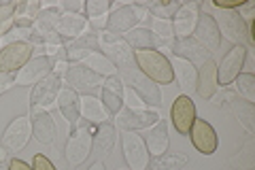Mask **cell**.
Returning a JSON list of instances; mask_svg holds the SVG:
<instances>
[{
  "label": "cell",
  "instance_id": "cell-1",
  "mask_svg": "<svg viewBox=\"0 0 255 170\" xmlns=\"http://www.w3.org/2000/svg\"><path fill=\"white\" fill-rule=\"evenodd\" d=\"M134 64L145 77H149L157 85H168L174 81L170 60L157 49H140L134 51Z\"/></svg>",
  "mask_w": 255,
  "mask_h": 170
},
{
  "label": "cell",
  "instance_id": "cell-2",
  "mask_svg": "<svg viewBox=\"0 0 255 170\" xmlns=\"http://www.w3.org/2000/svg\"><path fill=\"white\" fill-rule=\"evenodd\" d=\"M117 75L122 77L124 85L130 87V90L138 96V98L151 109H159L162 107V92H159V85L153 83L149 77H145L142 72L136 68V64L132 66H124L117 68Z\"/></svg>",
  "mask_w": 255,
  "mask_h": 170
},
{
  "label": "cell",
  "instance_id": "cell-3",
  "mask_svg": "<svg viewBox=\"0 0 255 170\" xmlns=\"http://www.w3.org/2000/svg\"><path fill=\"white\" fill-rule=\"evenodd\" d=\"M92 139H94V130L90 121H81L77 124L75 130H70V139L66 143V162L70 166H81L83 162L92 156Z\"/></svg>",
  "mask_w": 255,
  "mask_h": 170
},
{
  "label": "cell",
  "instance_id": "cell-4",
  "mask_svg": "<svg viewBox=\"0 0 255 170\" xmlns=\"http://www.w3.org/2000/svg\"><path fill=\"white\" fill-rule=\"evenodd\" d=\"M142 19H149V11L145 4H124L109 15L107 32L119 36V34H124V32L134 30L136 23Z\"/></svg>",
  "mask_w": 255,
  "mask_h": 170
},
{
  "label": "cell",
  "instance_id": "cell-5",
  "mask_svg": "<svg viewBox=\"0 0 255 170\" xmlns=\"http://www.w3.org/2000/svg\"><path fill=\"white\" fill-rule=\"evenodd\" d=\"M98 45H100L102 53H105L117 68L132 66V64H134V51H132V47L126 43L124 36H117V34H111V32H105V34L98 36Z\"/></svg>",
  "mask_w": 255,
  "mask_h": 170
},
{
  "label": "cell",
  "instance_id": "cell-6",
  "mask_svg": "<svg viewBox=\"0 0 255 170\" xmlns=\"http://www.w3.org/2000/svg\"><path fill=\"white\" fill-rule=\"evenodd\" d=\"M64 81H66L70 90H75L77 94L81 92L83 96H92L98 87H102L105 77L96 75V72L81 66V64H68V70H66V75H64Z\"/></svg>",
  "mask_w": 255,
  "mask_h": 170
},
{
  "label": "cell",
  "instance_id": "cell-7",
  "mask_svg": "<svg viewBox=\"0 0 255 170\" xmlns=\"http://www.w3.org/2000/svg\"><path fill=\"white\" fill-rule=\"evenodd\" d=\"M34 45L30 43H11L0 49V75H15V70L23 68L32 60Z\"/></svg>",
  "mask_w": 255,
  "mask_h": 170
},
{
  "label": "cell",
  "instance_id": "cell-8",
  "mask_svg": "<svg viewBox=\"0 0 255 170\" xmlns=\"http://www.w3.org/2000/svg\"><path fill=\"white\" fill-rule=\"evenodd\" d=\"M62 90V79L58 75H47L45 79H41L38 83L32 87L30 92V109H49L51 104L55 102V98H58V94Z\"/></svg>",
  "mask_w": 255,
  "mask_h": 170
},
{
  "label": "cell",
  "instance_id": "cell-9",
  "mask_svg": "<svg viewBox=\"0 0 255 170\" xmlns=\"http://www.w3.org/2000/svg\"><path fill=\"white\" fill-rule=\"evenodd\" d=\"M122 147H124V158L130 170H147L151 160H149V151L142 136H138L136 132H124Z\"/></svg>",
  "mask_w": 255,
  "mask_h": 170
},
{
  "label": "cell",
  "instance_id": "cell-10",
  "mask_svg": "<svg viewBox=\"0 0 255 170\" xmlns=\"http://www.w3.org/2000/svg\"><path fill=\"white\" fill-rule=\"evenodd\" d=\"M32 136V121L30 117L21 115V117H15L9 126H6V130L2 134V149L4 151H19L28 145Z\"/></svg>",
  "mask_w": 255,
  "mask_h": 170
},
{
  "label": "cell",
  "instance_id": "cell-11",
  "mask_svg": "<svg viewBox=\"0 0 255 170\" xmlns=\"http://www.w3.org/2000/svg\"><path fill=\"white\" fill-rule=\"evenodd\" d=\"M247 60V47L245 45H232V49L228 55L217 64V83L219 85H230L234 83V79L241 75L243 64Z\"/></svg>",
  "mask_w": 255,
  "mask_h": 170
},
{
  "label": "cell",
  "instance_id": "cell-12",
  "mask_svg": "<svg viewBox=\"0 0 255 170\" xmlns=\"http://www.w3.org/2000/svg\"><path fill=\"white\" fill-rule=\"evenodd\" d=\"M194 38L200 43L206 51H217L219 45H221V32L215 17L211 13H204L200 11L198 15V21H196V28H194Z\"/></svg>",
  "mask_w": 255,
  "mask_h": 170
},
{
  "label": "cell",
  "instance_id": "cell-13",
  "mask_svg": "<svg viewBox=\"0 0 255 170\" xmlns=\"http://www.w3.org/2000/svg\"><path fill=\"white\" fill-rule=\"evenodd\" d=\"M53 64H55L53 58H47V55H36V58H32L23 68L17 70V75H15V83L34 87L41 79H45L47 75H51V72H53Z\"/></svg>",
  "mask_w": 255,
  "mask_h": 170
},
{
  "label": "cell",
  "instance_id": "cell-14",
  "mask_svg": "<svg viewBox=\"0 0 255 170\" xmlns=\"http://www.w3.org/2000/svg\"><path fill=\"white\" fill-rule=\"evenodd\" d=\"M159 121L157 111H134V109H122L117 113V126L119 130L126 132H138L155 126Z\"/></svg>",
  "mask_w": 255,
  "mask_h": 170
},
{
  "label": "cell",
  "instance_id": "cell-15",
  "mask_svg": "<svg viewBox=\"0 0 255 170\" xmlns=\"http://www.w3.org/2000/svg\"><path fill=\"white\" fill-rule=\"evenodd\" d=\"M170 119H172L174 130L179 134H189L191 124L196 121V104L187 94H181L179 98L172 102Z\"/></svg>",
  "mask_w": 255,
  "mask_h": 170
},
{
  "label": "cell",
  "instance_id": "cell-16",
  "mask_svg": "<svg viewBox=\"0 0 255 170\" xmlns=\"http://www.w3.org/2000/svg\"><path fill=\"white\" fill-rule=\"evenodd\" d=\"M219 26V32H223L234 45L249 43V34H247V21L241 17L238 11H221V17L215 19ZM251 47V45H249Z\"/></svg>",
  "mask_w": 255,
  "mask_h": 170
},
{
  "label": "cell",
  "instance_id": "cell-17",
  "mask_svg": "<svg viewBox=\"0 0 255 170\" xmlns=\"http://www.w3.org/2000/svg\"><path fill=\"white\" fill-rule=\"evenodd\" d=\"M189 139L194 143V147L204 153V156H211V153L217 151V145H219V139H217V132L215 128L204 119H196L191 124V130H189Z\"/></svg>",
  "mask_w": 255,
  "mask_h": 170
},
{
  "label": "cell",
  "instance_id": "cell-18",
  "mask_svg": "<svg viewBox=\"0 0 255 170\" xmlns=\"http://www.w3.org/2000/svg\"><path fill=\"white\" fill-rule=\"evenodd\" d=\"M172 53H174V58H181V60H187L191 62L194 66H202V64L213 58V53L211 51H206L204 47L198 43V40L194 36H187V38H174V43H172Z\"/></svg>",
  "mask_w": 255,
  "mask_h": 170
},
{
  "label": "cell",
  "instance_id": "cell-19",
  "mask_svg": "<svg viewBox=\"0 0 255 170\" xmlns=\"http://www.w3.org/2000/svg\"><path fill=\"white\" fill-rule=\"evenodd\" d=\"M198 15H200V4L198 2L181 4V9L174 13V19L170 21L172 30H174V38H187V36L194 34Z\"/></svg>",
  "mask_w": 255,
  "mask_h": 170
},
{
  "label": "cell",
  "instance_id": "cell-20",
  "mask_svg": "<svg viewBox=\"0 0 255 170\" xmlns=\"http://www.w3.org/2000/svg\"><path fill=\"white\" fill-rule=\"evenodd\" d=\"M53 30L68 43V40H75L83 32H87V19L81 13H62L58 21L53 23Z\"/></svg>",
  "mask_w": 255,
  "mask_h": 170
},
{
  "label": "cell",
  "instance_id": "cell-21",
  "mask_svg": "<svg viewBox=\"0 0 255 170\" xmlns=\"http://www.w3.org/2000/svg\"><path fill=\"white\" fill-rule=\"evenodd\" d=\"M32 134L34 139L43 145H51L55 141V134H58V126H55L53 117L49 115L47 111H41V109H34L32 111Z\"/></svg>",
  "mask_w": 255,
  "mask_h": 170
},
{
  "label": "cell",
  "instance_id": "cell-22",
  "mask_svg": "<svg viewBox=\"0 0 255 170\" xmlns=\"http://www.w3.org/2000/svg\"><path fill=\"white\" fill-rule=\"evenodd\" d=\"M217 62L213 58L206 60L202 66H198V81H196V94L202 100H209L211 96L217 92Z\"/></svg>",
  "mask_w": 255,
  "mask_h": 170
},
{
  "label": "cell",
  "instance_id": "cell-23",
  "mask_svg": "<svg viewBox=\"0 0 255 170\" xmlns=\"http://www.w3.org/2000/svg\"><path fill=\"white\" fill-rule=\"evenodd\" d=\"M115 145V126L111 121L98 124L94 128V139H92V153L98 160H105Z\"/></svg>",
  "mask_w": 255,
  "mask_h": 170
},
{
  "label": "cell",
  "instance_id": "cell-24",
  "mask_svg": "<svg viewBox=\"0 0 255 170\" xmlns=\"http://www.w3.org/2000/svg\"><path fill=\"white\" fill-rule=\"evenodd\" d=\"M55 102H58V109L64 115V119H66L68 128L70 130H75L77 124H79V117H81V111H79V94L66 85V87H62L60 90Z\"/></svg>",
  "mask_w": 255,
  "mask_h": 170
},
{
  "label": "cell",
  "instance_id": "cell-25",
  "mask_svg": "<svg viewBox=\"0 0 255 170\" xmlns=\"http://www.w3.org/2000/svg\"><path fill=\"white\" fill-rule=\"evenodd\" d=\"M145 145H147V151L149 156H162V153H166V149H168V126H166L164 119H159L155 126L147 128V134H145Z\"/></svg>",
  "mask_w": 255,
  "mask_h": 170
},
{
  "label": "cell",
  "instance_id": "cell-26",
  "mask_svg": "<svg viewBox=\"0 0 255 170\" xmlns=\"http://www.w3.org/2000/svg\"><path fill=\"white\" fill-rule=\"evenodd\" d=\"M170 66H172V75L174 79L179 81V87L183 92H196V81H198V68L194 66L191 62L187 60H181V58H172L170 62Z\"/></svg>",
  "mask_w": 255,
  "mask_h": 170
},
{
  "label": "cell",
  "instance_id": "cell-27",
  "mask_svg": "<svg viewBox=\"0 0 255 170\" xmlns=\"http://www.w3.org/2000/svg\"><path fill=\"white\" fill-rule=\"evenodd\" d=\"M79 111H81V115L94 126L105 124L109 119L107 109L102 107V102L96 98V96H79Z\"/></svg>",
  "mask_w": 255,
  "mask_h": 170
},
{
  "label": "cell",
  "instance_id": "cell-28",
  "mask_svg": "<svg viewBox=\"0 0 255 170\" xmlns=\"http://www.w3.org/2000/svg\"><path fill=\"white\" fill-rule=\"evenodd\" d=\"M126 43L132 47V51H140V49H157L159 40L149 28H134L124 34Z\"/></svg>",
  "mask_w": 255,
  "mask_h": 170
},
{
  "label": "cell",
  "instance_id": "cell-29",
  "mask_svg": "<svg viewBox=\"0 0 255 170\" xmlns=\"http://www.w3.org/2000/svg\"><path fill=\"white\" fill-rule=\"evenodd\" d=\"M230 111L234 113V115L238 117V121L245 126V130L249 134H255V109L251 102L243 100L241 96H234V100L230 102Z\"/></svg>",
  "mask_w": 255,
  "mask_h": 170
},
{
  "label": "cell",
  "instance_id": "cell-30",
  "mask_svg": "<svg viewBox=\"0 0 255 170\" xmlns=\"http://www.w3.org/2000/svg\"><path fill=\"white\" fill-rule=\"evenodd\" d=\"M81 66L90 68L92 72H96V75H100V77H105V79L117 75V66H115V64L111 62L102 51H94V53H90V55H87V58L81 62Z\"/></svg>",
  "mask_w": 255,
  "mask_h": 170
},
{
  "label": "cell",
  "instance_id": "cell-31",
  "mask_svg": "<svg viewBox=\"0 0 255 170\" xmlns=\"http://www.w3.org/2000/svg\"><path fill=\"white\" fill-rule=\"evenodd\" d=\"M38 13H41V2L38 0L17 2V6H15V28H32Z\"/></svg>",
  "mask_w": 255,
  "mask_h": 170
},
{
  "label": "cell",
  "instance_id": "cell-32",
  "mask_svg": "<svg viewBox=\"0 0 255 170\" xmlns=\"http://www.w3.org/2000/svg\"><path fill=\"white\" fill-rule=\"evenodd\" d=\"M187 164V153H162L153 162H149L147 170H183Z\"/></svg>",
  "mask_w": 255,
  "mask_h": 170
},
{
  "label": "cell",
  "instance_id": "cell-33",
  "mask_svg": "<svg viewBox=\"0 0 255 170\" xmlns=\"http://www.w3.org/2000/svg\"><path fill=\"white\" fill-rule=\"evenodd\" d=\"M149 30L153 32L155 38L159 40V47H172V43H174V30H172L170 19L151 17V28Z\"/></svg>",
  "mask_w": 255,
  "mask_h": 170
},
{
  "label": "cell",
  "instance_id": "cell-34",
  "mask_svg": "<svg viewBox=\"0 0 255 170\" xmlns=\"http://www.w3.org/2000/svg\"><path fill=\"white\" fill-rule=\"evenodd\" d=\"M230 164H232L236 170H253V166H255V143H253V139H249L243 145V149L238 151V156H234L230 160Z\"/></svg>",
  "mask_w": 255,
  "mask_h": 170
},
{
  "label": "cell",
  "instance_id": "cell-35",
  "mask_svg": "<svg viewBox=\"0 0 255 170\" xmlns=\"http://www.w3.org/2000/svg\"><path fill=\"white\" fill-rule=\"evenodd\" d=\"M234 87L238 96H243V98L247 102H255V77L251 75V72H245V75H238L234 79Z\"/></svg>",
  "mask_w": 255,
  "mask_h": 170
},
{
  "label": "cell",
  "instance_id": "cell-36",
  "mask_svg": "<svg viewBox=\"0 0 255 170\" xmlns=\"http://www.w3.org/2000/svg\"><path fill=\"white\" fill-rule=\"evenodd\" d=\"M15 6L17 2H0V38L15 28Z\"/></svg>",
  "mask_w": 255,
  "mask_h": 170
},
{
  "label": "cell",
  "instance_id": "cell-37",
  "mask_svg": "<svg viewBox=\"0 0 255 170\" xmlns=\"http://www.w3.org/2000/svg\"><path fill=\"white\" fill-rule=\"evenodd\" d=\"M145 6L149 13H153V17L168 19L174 17V13L181 9V2H145Z\"/></svg>",
  "mask_w": 255,
  "mask_h": 170
},
{
  "label": "cell",
  "instance_id": "cell-38",
  "mask_svg": "<svg viewBox=\"0 0 255 170\" xmlns=\"http://www.w3.org/2000/svg\"><path fill=\"white\" fill-rule=\"evenodd\" d=\"M102 107H105L107 113H111V115H117V113L124 109V96L102 87Z\"/></svg>",
  "mask_w": 255,
  "mask_h": 170
},
{
  "label": "cell",
  "instance_id": "cell-39",
  "mask_svg": "<svg viewBox=\"0 0 255 170\" xmlns=\"http://www.w3.org/2000/svg\"><path fill=\"white\" fill-rule=\"evenodd\" d=\"M109 9H111V2L109 0H87L83 4V11L90 17H98V15H109Z\"/></svg>",
  "mask_w": 255,
  "mask_h": 170
},
{
  "label": "cell",
  "instance_id": "cell-40",
  "mask_svg": "<svg viewBox=\"0 0 255 170\" xmlns=\"http://www.w3.org/2000/svg\"><path fill=\"white\" fill-rule=\"evenodd\" d=\"M234 96H236V92H232V90H217L209 100L213 102L215 109H230V102L234 100Z\"/></svg>",
  "mask_w": 255,
  "mask_h": 170
},
{
  "label": "cell",
  "instance_id": "cell-41",
  "mask_svg": "<svg viewBox=\"0 0 255 170\" xmlns=\"http://www.w3.org/2000/svg\"><path fill=\"white\" fill-rule=\"evenodd\" d=\"M124 104H128V109H134V111H145L147 104L142 102L136 94H134L130 87H126L124 90Z\"/></svg>",
  "mask_w": 255,
  "mask_h": 170
},
{
  "label": "cell",
  "instance_id": "cell-42",
  "mask_svg": "<svg viewBox=\"0 0 255 170\" xmlns=\"http://www.w3.org/2000/svg\"><path fill=\"white\" fill-rule=\"evenodd\" d=\"M32 170H58V168L51 164L49 158H45L43 153H36L34 160H32Z\"/></svg>",
  "mask_w": 255,
  "mask_h": 170
},
{
  "label": "cell",
  "instance_id": "cell-43",
  "mask_svg": "<svg viewBox=\"0 0 255 170\" xmlns=\"http://www.w3.org/2000/svg\"><path fill=\"white\" fill-rule=\"evenodd\" d=\"M107 21H109V15H98V17H90L87 23L92 26V30H107Z\"/></svg>",
  "mask_w": 255,
  "mask_h": 170
},
{
  "label": "cell",
  "instance_id": "cell-44",
  "mask_svg": "<svg viewBox=\"0 0 255 170\" xmlns=\"http://www.w3.org/2000/svg\"><path fill=\"white\" fill-rule=\"evenodd\" d=\"M15 83V75H0V96L4 92H9Z\"/></svg>",
  "mask_w": 255,
  "mask_h": 170
},
{
  "label": "cell",
  "instance_id": "cell-45",
  "mask_svg": "<svg viewBox=\"0 0 255 170\" xmlns=\"http://www.w3.org/2000/svg\"><path fill=\"white\" fill-rule=\"evenodd\" d=\"M60 6L64 9V13H79V11H83V4L75 2V0H64Z\"/></svg>",
  "mask_w": 255,
  "mask_h": 170
},
{
  "label": "cell",
  "instance_id": "cell-46",
  "mask_svg": "<svg viewBox=\"0 0 255 170\" xmlns=\"http://www.w3.org/2000/svg\"><path fill=\"white\" fill-rule=\"evenodd\" d=\"M9 170H32V166H28L26 162H21V160H11L9 162Z\"/></svg>",
  "mask_w": 255,
  "mask_h": 170
},
{
  "label": "cell",
  "instance_id": "cell-47",
  "mask_svg": "<svg viewBox=\"0 0 255 170\" xmlns=\"http://www.w3.org/2000/svg\"><path fill=\"white\" fill-rule=\"evenodd\" d=\"M87 170H107V168H105V162H102V160H96Z\"/></svg>",
  "mask_w": 255,
  "mask_h": 170
},
{
  "label": "cell",
  "instance_id": "cell-48",
  "mask_svg": "<svg viewBox=\"0 0 255 170\" xmlns=\"http://www.w3.org/2000/svg\"><path fill=\"white\" fill-rule=\"evenodd\" d=\"M4 158H6V151H4L2 147H0V162H4Z\"/></svg>",
  "mask_w": 255,
  "mask_h": 170
},
{
  "label": "cell",
  "instance_id": "cell-49",
  "mask_svg": "<svg viewBox=\"0 0 255 170\" xmlns=\"http://www.w3.org/2000/svg\"><path fill=\"white\" fill-rule=\"evenodd\" d=\"M0 170H9V166H4V162H0Z\"/></svg>",
  "mask_w": 255,
  "mask_h": 170
}]
</instances>
